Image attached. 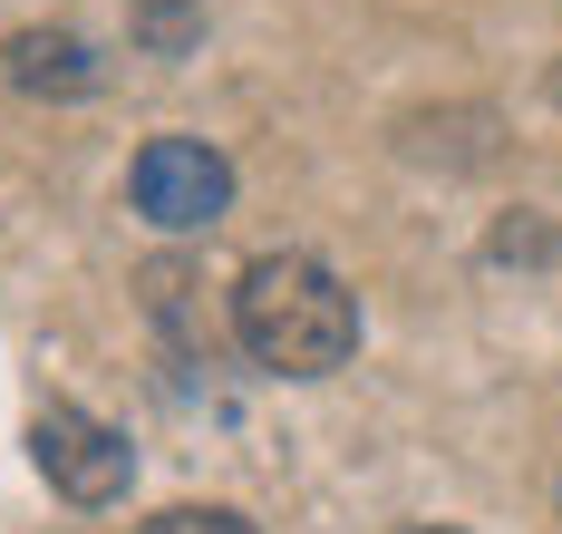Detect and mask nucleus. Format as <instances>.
I'll use <instances>...</instances> for the list:
<instances>
[{"mask_svg":"<svg viewBox=\"0 0 562 534\" xmlns=\"http://www.w3.org/2000/svg\"><path fill=\"white\" fill-rule=\"evenodd\" d=\"M30 457H40V476H49L68 505H116L126 476H136L126 437H116L108 418H88V409H40L30 418Z\"/></svg>","mask_w":562,"mask_h":534,"instance_id":"nucleus-3","label":"nucleus"},{"mask_svg":"<svg viewBox=\"0 0 562 534\" xmlns=\"http://www.w3.org/2000/svg\"><path fill=\"white\" fill-rule=\"evenodd\" d=\"M194 30H204V0H136V40L175 59V49H194Z\"/></svg>","mask_w":562,"mask_h":534,"instance_id":"nucleus-5","label":"nucleus"},{"mask_svg":"<svg viewBox=\"0 0 562 534\" xmlns=\"http://www.w3.org/2000/svg\"><path fill=\"white\" fill-rule=\"evenodd\" d=\"M126 185H136V214L166 224V234H204V224H224V204H233V166L204 136H146Z\"/></svg>","mask_w":562,"mask_h":534,"instance_id":"nucleus-2","label":"nucleus"},{"mask_svg":"<svg viewBox=\"0 0 562 534\" xmlns=\"http://www.w3.org/2000/svg\"><path fill=\"white\" fill-rule=\"evenodd\" d=\"M136 534H262V525L233 515V505H166V515H146Z\"/></svg>","mask_w":562,"mask_h":534,"instance_id":"nucleus-7","label":"nucleus"},{"mask_svg":"<svg viewBox=\"0 0 562 534\" xmlns=\"http://www.w3.org/2000/svg\"><path fill=\"white\" fill-rule=\"evenodd\" d=\"M233 341H243V359H262L281 379H330L359 351V292L311 253H262L233 282Z\"/></svg>","mask_w":562,"mask_h":534,"instance_id":"nucleus-1","label":"nucleus"},{"mask_svg":"<svg viewBox=\"0 0 562 534\" xmlns=\"http://www.w3.org/2000/svg\"><path fill=\"white\" fill-rule=\"evenodd\" d=\"M407 534H465V525H407Z\"/></svg>","mask_w":562,"mask_h":534,"instance_id":"nucleus-8","label":"nucleus"},{"mask_svg":"<svg viewBox=\"0 0 562 534\" xmlns=\"http://www.w3.org/2000/svg\"><path fill=\"white\" fill-rule=\"evenodd\" d=\"M485 263H553V224L543 214H505L485 234Z\"/></svg>","mask_w":562,"mask_h":534,"instance_id":"nucleus-6","label":"nucleus"},{"mask_svg":"<svg viewBox=\"0 0 562 534\" xmlns=\"http://www.w3.org/2000/svg\"><path fill=\"white\" fill-rule=\"evenodd\" d=\"M10 88H30V98H88L98 59H88L78 30H20L10 40Z\"/></svg>","mask_w":562,"mask_h":534,"instance_id":"nucleus-4","label":"nucleus"},{"mask_svg":"<svg viewBox=\"0 0 562 534\" xmlns=\"http://www.w3.org/2000/svg\"><path fill=\"white\" fill-rule=\"evenodd\" d=\"M553 108H562V68H553Z\"/></svg>","mask_w":562,"mask_h":534,"instance_id":"nucleus-9","label":"nucleus"}]
</instances>
